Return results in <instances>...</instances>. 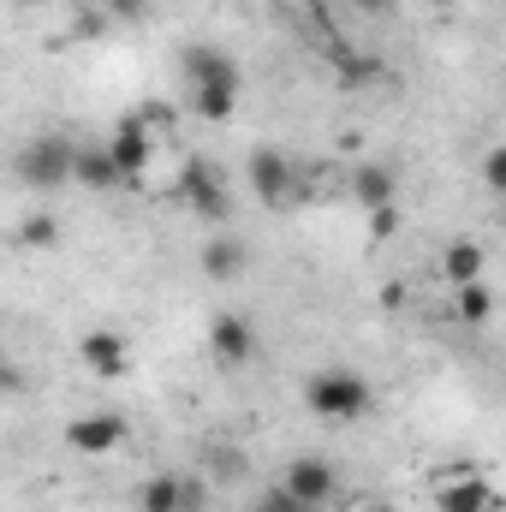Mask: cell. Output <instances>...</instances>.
<instances>
[{
    "label": "cell",
    "mask_w": 506,
    "mask_h": 512,
    "mask_svg": "<svg viewBox=\"0 0 506 512\" xmlns=\"http://www.w3.org/2000/svg\"><path fill=\"white\" fill-rule=\"evenodd\" d=\"M304 405H310V417H322V423H358V417H370L376 387L364 382L358 370H316V376L304 382Z\"/></svg>",
    "instance_id": "cell-1"
},
{
    "label": "cell",
    "mask_w": 506,
    "mask_h": 512,
    "mask_svg": "<svg viewBox=\"0 0 506 512\" xmlns=\"http://www.w3.org/2000/svg\"><path fill=\"white\" fill-rule=\"evenodd\" d=\"M72 149H78L72 137L42 131V137H30V143L12 149V179L24 191H60V185H72Z\"/></svg>",
    "instance_id": "cell-2"
},
{
    "label": "cell",
    "mask_w": 506,
    "mask_h": 512,
    "mask_svg": "<svg viewBox=\"0 0 506 512\" xmlns=\"http://www.w3.org/2000/svg\"><path fill=\"white\" fill-rule=\"evenodd\" d=\"M179 197H185V203H191V215H197V221H209V227H227V215H233L227 179L209 167V155H191V161H185V173H179Z\"/></svg>",
    "instance_id": "cell-3"
},
{
    "label": "cell",
    "mask_w": 506,
    "mask_h": 512,
    "mask_svg": "<svg viewBox=\"0 0 506 512\" xmlns=\"http://www.w3.org/2000/svg\"><path fill=\"white\" fill-rule=\"evenodd\" d=\"M209 507V477H179L155 471L137 483V512H203Z\"/></svg>",
    "instance_id": "cell-4"
},
{
    "label": "cell",
    "mask_w": 506,
    "mask_h": 512,
    "mask_svg": "<svg viewBox=\"0 0 506 512\" xmlns=\"http://www.w3.org/2000/svg\"><path fill=\"white\" fill-rule=\"evenodd\" d=\"M280 489H286L304 512H322L334 495H340V471H334V459H322V453H298V459L286 465Z\"/></svg>",
    "instance_id": "cell-5"
},
{
    "label": "cell",
    "mask_w": 506,
    "mask_h": 512,
    "mask_svg": "<svg viewBox=\"0 0 506 512\" xmlns=\"http://www.w3.org/2000/svg\"><path fill=\"white\" fill-rule=\"evenodd\" d=\"M102 149H108V161H114L120 185H131V179H143V173H149V161H155V131L143 126V114L131 108V114L114 120V137H108Z\"/></svg>",
    "instance_id": "cell-6"
},
{
    "label": "cell",
    "mask_w": 506,
    "mask_h": 512,
    "mask_svg": "<svg viewBox=\"0 0 506 512\" xmlns=\"http://www.w3.org/2000/svg\"><path fill=\"white\" fill-rule=\"evenodd\" d=\"M126 441H131V423L120 411H84V417L66 423V447L84 453V459H108V453H120Z\"/></svg>",
    "instance_id": "cell-7"
},
{
    "label": "cell",
    "mask_w": 506,
    "mask_h": 512,
    "mask_svg": "<svg viewBox=\"0 0 506 512\" xmlns=\"http://www.w3.org/2000/svg\"><path fill=\"white\" fill-rule=\"evenodd\" d=\"M78 364L96 376V382H126L131 376V340L120 328H90L78 340Z\"/></svg>",
    "instance_id": "cell-8"
},
{
    "label": "cell",
    "mask_w": 506,
    "mask_h": 512,
    "mask_svg": "<svg viewBox=\"0 0 506 512\" xmlns=\"http://www.w3.org/2000/svg\"><path fill=\"white\" fill-rule=\"evenodd\" d=\"M251 191L256 203H268V209H286L292 203V191H298V173H292V155L286 149H251Z\"/></svg>",
    "instance_id": "cell-9"
},
{
    "label": "cell",
    "mask_w": 506,
    "mask_h": 512,
    "mask_svg": "<svg viewBox=\"0 0 506 512\" xmlns=\"http://www.w3.org/2000/svg\"><path fill=\"white\" fill-rule=\"evenodd\" d=\"M209 352H215L221 370H245V364L256 358V328L245 322V316L221 310V316L209 322Z\"/></svg>",
    "instance_id": "cell-10"
},
{
    "label": "cell",
    "mask_w": 506,
    "mask_h": 512,
    "mask_svg": "<svg viewBox=\"0 0 506 512\" xmlns=\"http://www.w3.org/2000/svg\"><path fill=\"white\" fill-rule=\"evenodd\" d=\"M435 507L441 512H489L495 507V483L477 477V471H459V477H447L435 489Z\"/></svg>",
    "instance_id": "cell-11"
},
{
    "label": "cell",
    "mask_w": 506,
    "mask_h": 512,
    "mask_svg": "<svg viewBox=\"0 0 506 512\" xmlns=\"http://www.w3.org/2000/svg\"><path fill=\"white\" fill-rule=\"evenodd\" d=\"M185 78L191 84H239V60L221 54L215 42H191L185 48Z\"/></svg>",
    "instance_id": "cell-12"
},
{
    "label": "cell",
    "mask_w": 506,
    "mask_h": 512,
    "mask_svg": "<svg viewBox=\"0 0 506 512\" xmlns=\"http://www.w3.org/2000/svg\"><path fill=\"white\" fill-rule=\"evenodd\" d=\"M393 191H399V173H393L387 161H358V167H352V197H358V209H387Z\"/></svg>",
    "instance_id": "cell-13"
},
{
    "label": "cell",
    "mask_w": 506,
    "mask_h": 512,
    "mask_svg": "<svg viewBox=\"0 0 506 512\" xmlns=\"http://www.w3.org/2000/svg\"><path fill=\"white\" fill-rule=\"evenodd\" d=\"M72 185H84V191H114L120 185V173H114L102 143H78L72 149Z\"/></svg>",
    "instance_id": "cell-14"
},
{
    "label": "cell",
    "mask_w": 506,
    "mask_h": 512,
    "mask_svg": "<svg viewBox=\"0 0 506 512\" xmlns=\"http://www.w3.org/2000/svg\"><path fill=\"white\" fill-rule=\"evenodd\" d=\"M203 477H209V483H221V489L245 483V477H251L245 447H239V441H209V447H203Z\"/></svg>",
    "instance_id": "cell-15"
},
{
    "label": "cell",
    "mask_w": 506,
    "mask_h": 512,
    "mask_svg": "<svg viewBox=\"0 0 506 512\" xmlns=\"http://www.w3.org/2000/svg\"><path fill=\"white\" fill-rule=\"evenodd\" d=\"M191 114L203 126H227L239 114V84H191Z\"/></svg>",
    "instance_id": "cell-16"
},
{
    "label": "cell",
    "mask_w": 506,
    "mask_h": 512,
    "mask_svg": "<svg viewBox=\"0 0 506 512\" xmlns=\"http://www.w3.org/2000/svg\"><path fill=\"white\" fill-rule=\"evenodd\" d=\"M245 256L251 251H245L233 233H215V239L203 245V274H209V280H239V274H245Z\"/></svg>",
    "instance_id": "cell-17"
},
{
    "label": "cell",
    "mask_w": 506,
    "mask_h": 512,
    "mask_svg": "<svg viewBox=\"0 0 506 512\" xmlns=\"http://www.w3.org/2000/svg\"><path fill=\"white\" fill-rule=\"evenodd\" d=\"M483 262H489V251H483L477 239H453V245L441 251V274H447L453 286H465V280H483Z\"/></svg>",
    "instance_id": "cell-18"
},
{
    "label": "cell",
    "mask_w": 506,
    "mask_h": 512,
    "mask_svg": "<svg viewBox=\"0 0 506 512\" xmlns=\"http://www.w3.org/2000/svg\"><path fill=\"white\" fill-rule=\"evenodd\" d=\"M453 310H459V322L483 328V322L495 316V292H489L483 280H465V286H453Z\"/></svg>",
    "instance_id": "cell-19"
},
{
    "label": "cell",
    "mask_w": 506,
    "mask_h": 512,
    "mask_svg": "<svg viewBox=\"0 0 506 512\" xmlns=\"http://www.w3.org/2000/svg\"><path fill=\"white\" fill-rule=\"evenodd\" d=\"M18 245H24V251H54V245H60V221H54L48 209H30V215L18 221Z\"/></svg>",
    "instance_id": "cell-20"
},
{
    "label": "cell",
    "mask_w": 506,
    "mask_h": 512,
    "mask_svg": "<svg viewBox=\"0 0 506 512\" xmlns=\"http://www.w3.org/2000/svg\"><path fill=\"white\" fill-rule=\"evenodd\" d=\"M376 78H381L376 54H352V60H346V72H340V84H376Z\"/></svg>",
    "instance_id": "cell-21"
},
{
    "label": "cell",
    "mask_w": 506,
    "mask_h": 512,
    "mask_svg": "<svg viewBox=\"0 0 506 512\" xmlns=\"http://www.w3.org/2000/svg\"><path fill=\"white\" fill-rule=\"evenodd\" d=\"M108 24H143L149 18V0H102Z\"/></svg>",
    "instance_id": "cell-22"
},
{
    "label": "cell",
    "mask_w": 506,
    "mask_h": 512,
    "mask_svg": "<svg viewBox=\"0 0 506 512\" xmlns=\"http://www.w3.org/2000/svg\"><path fill=\"white\" fill-rule=\"evenodd\" d=\"M251 512H304V507H298V501H292V495H286V489L274 483L268 495H256V501H251Z\"/></svg>",
    "instance_id": "cell-23"
},
{
    "label": "cell",
    "mask_w": 506,
    "mask_h": 512,
    "mask_svg": "<svg viewBox=\"0 0 506 512\" xmlns=\"http://www.w3.org/2000/svg\"><path fill=\"white\" fill-rule=\"evenodd\" d=\"M483 179H489V191H501V185H506V149H501V143L483 155Z\"/></svg>",
    "instance_id": "cell-24"
},
{
    "label": "cell",
    "mask_w": 506,
    "mask_h": 512,
    "mask_svg": "<svg viewBox=\"0 0 506 512\" xmlns=\"http://www.w3.org/2000/svg\"><path fill=\"white\" fill-rule=\"evenodd\" d=\"M370 221H376V239H393L399 233V209L387 203V209H370Z\"/></svg>",
    "instance_id": "cell-25"
},
{
    "label": "cell",
    "mask_w": 506,
    "mask_h": 512,
    "mask_svg": "<svg viewBox=\"0 0 506 512\" xmlns=\"http://www.w3.org/2000/svg\"><path fill=\"white\" fill-rule=\"evenodd\" d=\"M102 30H108V12H84V18H78V36H84V42H96Z\"/></svg>",
    "instance_id": "cell-26"
},
{
    "label": "cell",
    "mask_w": 506,
    "mask_h": 512,
    "mask_svg": "<svg viewBox=\"0 0 506 512\" xmlns=\"http://www.w3.org/2000/svg\"><path fill=\"white\" fill-rule=\"evenodd\" d=\"M352 6H358L364 18H387V12H393V0H352Z\"/></svg>",
    "instance_id": "cell-27"
},
{
    "label": "cell",
    "mask_w": 506,
    "mask_h": 512,
    "mask_svg": "<svg viewBox=\"0 0 506 512\" xmlns=\"http://www.w3.org/2000/svg\"><path fill=\"white\" fill-rule=\"evenodd\" d=\"M364 512H399V507H393V501H370Z\"/></svg>",
    "instance_id": "cell-28"
},
{
    "label": "cell",
    "mask_w": 506,
    "mask_h": 512,
    "mask_svg": "<svg viewBox=\"0 0 506 512\" xmlns=\"http://www.w3.org/2000/svg\"><path fill=\"white\" fill-rule=\"evenodd\" d=\"M18 6H54V0H18Z\"/></svg>",
    "instance_id": "cell-29"
},
{
    "label": "cell",
    "mask_w": 506,
    "mask_h": 512,
    "mask_svg": "<svg viewBox=\"0 0 506 512\" xmlns=\"http://www.w3.org/2000/svg\"><path fill=\"white\" fill-rule=\"evenodd\" d=\"M274 6H286V0H274Z\"/></svg>",
    "instance_id": "cell-30"
}]
</instances>
